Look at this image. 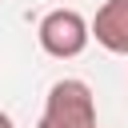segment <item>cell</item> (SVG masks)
Here are the masks:
<instances>
[{"instance_id": "1", "label": "cell", "mask_w": 128, "mask_h": 128, "mask_svg": "<svg viewBox=\"0 0 128 128\" xmlns=\"http://www.w3.org/2000/svg\"><path fill=\"white\" fill-rule=\"evenodd\" d=\"M36 128H100L96 124V96L84 80L64 76L48 88L44 112Z\"/></svg>"}, {"instance_id": "4", "label": "cell", "mask_w": 128, "mask_h": 128, "mask_svg": "<svg viewBox=\"0 0 128 128\" xmlns=\"http://www.w3.org/2000/svg\"><path fill=\"white\" fill-rule=\"evenodd\" d=\"M0 128H16V124H12V116H8V112H0Z\"/></svg>"}, {"instance_id": "2", "label": "cell", "mask_w": 128, "mask_h": 128, "mask_svg": "<svg viewBox=\"0 0 128 128\" xmlns=\"http://www.w3.org/2000/svg\"><path fill=\"white\" fill-rule=\"evenodd\" d=\"M36 40H40V48H44L48 56L72 60V56H80V52L88 48L92 24H88L76 8H52V12L36 24Z\"/></svg>"}, {"instance_id": "3", "label": "cell", "mask_w": 128, "mask_h": 128, "mask_svg": "<svg viewBox=\"0 0 128 128\" xmlns=\"http://www.w3.org/2000/svg\"><path fill=\"white\" fill-rule=\"evenodd\" d=\"M92 36L100 48L128 56V0H104L92 16Z\"/></svg>"}]
</instances>
